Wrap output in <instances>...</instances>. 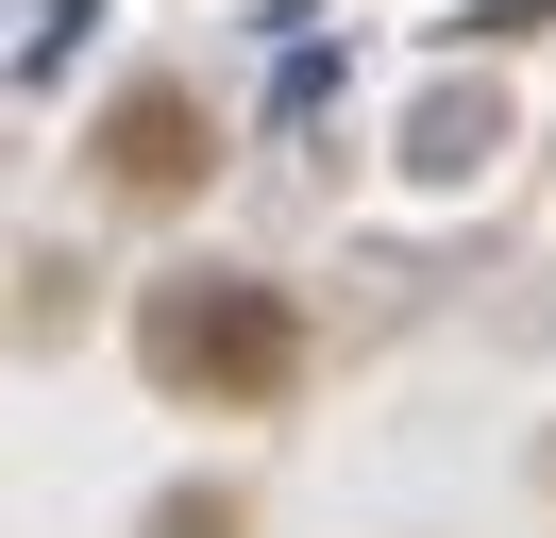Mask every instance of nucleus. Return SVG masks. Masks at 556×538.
Wrapping results in <instances>:
<instances>
[{
	"instance_id": "f257e3e1",
	"label": "nucleus",
	"mask_w": 556,
	"mask_h": 538,
	"mask_svg": "<svg viewBox=\"0 0 556 538\" xmlns=\"http://www.w3.org/2000/svg\"><path fill=\"white\" fill-rule=\"evenodd\" d=\"M136 354H152V387H186V404H287V387H304V320H287V286H237V269L152 286V303H136Z\"/></svg>"
},
{
	"instance_id": "7ed1b4c3",
	"label": "nucleus",
	"mask_w": 556,
	"mask_h": 538,
	"mask_svg": "<svg viewBox=\"0 0 556 538\" xmlns=\"http://www.w3.org/2000/svg\"><path fill=\"white\" fill-rule=\"evenodd\" d=\"M169 538H237V504H169Z\"/></svg>"
},
{
	"instance_id": "f03ea898",
	"label": "nucleus",
	"mask_w": 556,
	"mask_h": 538,
	"mask_svg": "<svg viewBox=\"0 0 556 538\" xmlns=\"http://www.w3.org/2000/svg\"><path fill=\"white\" fill-rule=\"evenodd\" d=\"M203 168H219V134H203L186 85H136V101L102 118V185H118V202H186Z\"/></svg>"
}]
</instances>
